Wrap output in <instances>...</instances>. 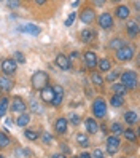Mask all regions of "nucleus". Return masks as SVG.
Masks as SVG:
<instances>
[{"label":"nucleus","mask_w":140,"mask_h":158,"mask_svg":"<svg viewBox=\"0 0 140 158\" xmlns=\"http://www.w3.org/2000/svg\"><path fill=\"white\" fill-rule=\"evenodd\" d=\"M32 86L35 89H43L45 86H48V83H50V77H48V73L43 72V70H38V72H35L34 75H32Z\"/></svg>","instance_id":"obj_1"},{"label":"nucleus","mask_w":140,"mask_h":158,"mask_svg":"<svg viewBox=\"0 0 140 158\" xmlns=\"http://www.w3.org/2000/svg\"><path fill=\"white\" fill-rule=\"evenodd\" d=\"M119 77H121V85H124L126 89H132L137 86V73L134 70H126Z\"/></svg>","instance_id":"obj_2"},{"label":"nucleus","mask_w":140,"mask_h":158,"mask_svg":"<svg viewBox=\"0 0 140 158\" xmlns=\"http://www.w3.org/2000/svg\"><path fill=\"white\" fill-rule=\"evenodd\" d=\"M134 58V48L129 45H123L119 50H116V59L124 62V61H130Z\"/></svg>","instance_id":"obj_3"},{"label":"nucleus","mask_w":140,"mask_h":158,"mask_svg":"<svg viewBox=\"0 0 140 158\" xmlns=\"http://www.w3.org/2000/svg\"><path fill=\"white\" fill-rule=\"evenodd\" d=\"M92 112H94L96 118H104L107 115V104L104 99H96L94 102H92Z\"/></svg>","instance_id":"obj_4"},{"label":"nucleus","mask_w":140,"mask_h":158,"mask_svg":"<svg viewBox=\"0 0 140 158\" xmlns=\"http://www.w3.org/2000/svg\"><path fill=\"white\" fill-rule=\"evenodd\" d=\"M11 112H16V114H24L26 109H27V104L24 102V99L21 96H14L13 102H11Z\"/></svg>","instance_id":"obj_5"},{"label":"nucleus","mask_w":140,"mask_h":158,"mask_svg":"<svg viewBox=\"0 0 140 158\" xmlns=\"http://www.w3.org/2000/svg\"><path fill=\"white\" fill-rule=\"evenodd\" d=\"M121 147V142H119V137L118 136H110L107 139V152L110 155H115Z\"/></svg>","instance_id":"obj_6"},{"label":"nucleus","mask_w":140,"mask_h":158,"mask_svg":"<svg viewBox=\"0 0 140 158\" xmlns=\"http://www.w3.org/2000/svg\"><path fill=\"white\" fill-rule=\"evenodd\" d=\"M16 67H18V64L11 58H6V59L2 61V70H3L5 75H13V73L16 72Z\"/></svg>","instance_id":"obj_7"},{"label":"nucleus","mask_w":140,"mask_h":158,"mask_svg":"<svg viewBox=\"0 0 140 158\" xmlns=\"http://www.w3.org/2000/svg\"><path fill=\"white\" fill-rule=\"evenodd\" d=\"M53 91H54V98H53V101H51V104H53L54 107H58V106H61V102H62V99H64V88L59 86V85H54V86H53Z\"/></svg>","instance_id":"obj_8"},{"label":"nucleus","mask_w":140,"mask_h":158,"mask_svg":"<svg viewBox=\"0 0 140 158\" xmlns=\"http://www.w3.org/2000/svg\"><path fill=\"white\" fill-rule=\"evenodd\" d=\"M56 66L61 67L62 70H70L72 69L70 59L65 56V54H58V56H56Z\"/></svg>","instance_id":"obj_9"},{"label":"nucleus","mask_w":140,"mask_h":158,"mask_svg":"<svg viewBox=\"0 0 140 158\" xmlns=\"http://www.w3.org/2000/svg\"><path fill=\"white\" fill-rule=\"evenodd\" d=\"M80 19L85 23V24H91L92 21L96 19V13H94V10H92V8H85V10L81 11V15H80Z\"/></svg>","instance_id":"obj_10"},{"label":"nucleus","mask_w":140,"mask_h":158,"mask_svg":"<svg viewBox=\"0 0 140 158\" xmlns=\"http://www.w3.org/2000/svg\"><path fill=\"white\" fill-rule=\"evenodd\" d=\"M85 64L88 69H94L97 67V56L94 51H86L85 53Z\"/></svg>","instance_id":"obj_11"},{"label":"nucleus","mask_w":140,"mask_h":158,"mask_svg":"<svg viewBox=\"0 0 140 158\" xmlns=\"http://www.w3.org/2000/svg\"><path fill=\"white\" fill-rule=\"evenodd\" d=\"M26 32V34H29V35H34V37H37V35H40V27L38 26H35V24H26V26H22V27H18V32Z\"/></svg>","instance_id":"obj_12"},{"label":"nucleus","mask_w":140,"mask_h":158,"mask_svg":"<svg viewBox=\"0 0 140 158\" xmlns=\"http://www.w3.org/2000/svg\"><path fill=\"white\" fill-rule=\"evenodd\" d=\"M99 26L102 29H110L113 26V19H111V15L110 13H104L99 16Z\"/></svg>","instance_id":"obj_13"},{"label":"nucleus","mask_w":140,"mask_h":158,"mask_svg":"<svg viewBox=\"0 0 140 158\" xmlns=\"http://www.w3.org/2000/svg\"><path fill=\"white\" fill-rule=\"evenodd\" d=\"M85 126H86V129H88V133L89 134H96L97 131H99V126H97V122L94 118H86V122H85Z\"/></svg>","instance_id":"obj_14"},{"label":"nucleus","mask_w":140,"mask_h":158,"mask_svg":"<svg viewBox=\"0 0 140 158\" xmlns=\"http://www.w3.org/2000/svg\"><path fill=\"white\" fill-rule=\"evenodd\" d=\"M129 15H130L129 6H126V5H119V6L116 8V18H118V19H127Z\"/></svg>","instance_id":"obj_15"},{"label":"nucleus","mask_w":140,"mask_h":158,"mask_svg":"<svg viewBox=\"0 0 140 158\" xmlns=\"http://www.w3.org/2000/svg\"><path fill=\"white\" fill-rule=\"evenodd\" d=\"M67 126H69V120L58 118V122H56V131H58L59 134H65V131H67Z\"/></svg>","instance_id":"obj_16"},{"label":"nucleus","mask_w":140,"mask_h":158,"mask_svg":"<svg viewBox=\"0 0 140 158\" xmlns=\"http://www.w3.org/2000/svg\"><path fill=\"white\" fill-rule=\"evenodd\" d=\"M96 39V31L94 29H85V31H81V40L83 42H91V40H94Z\"/></svg>","instance_id":"obj_17"},{"label":"nucleus","mask_w":140,"mask_h":158,"mask_svg":"<svg viewBox=\"0 0 140 158\" xmlns=\"http://www.w3.org/2000/svg\"><path fill=\"white\" fill-rule=\"evenodd\" d=\"M53 98H54V91H53V88H51V86H45V88L42 89V99H43L45 102H51Z\"/></svg>","instance_id":"obj_18"},{"label":"nucleus","mask_w":140,"mask_h":158,"mask_svg":"<svg viewBox=\"0 0 140 158\" xmlns=\"http://www.w3.org/2000/svg\"><path fill=\"white\" fill-rule=\"evenodd\" d=\"M13 88V80L8 77H0V89L2 91H10Z\"/></svg>","instance_id":"obj_19"},{"label":"nucleus","mask_w":140,"mask_h":158,"mask_svg":"<svg viewBox=\"0 0 140 158\" xmlns=\"http://www.w3.org/2000/svg\"><path fill=\"white\" fill-rule=\"evenodd\" d=\"M124 120H126L127 125H135L137 123V114L134 110H129V112L124 114Z\"/></svg>","instance_id":"obj_20"},{"label":"nucleus","mask_w":140,"mask_h":158,"mask_svg":"<svg viewBox=\"0 0 140 158\" xmlns=\"http://www.w3.org/2000/svg\"><path fill=\"white\" fill-rule=\"evenodd\" d=\"M127 34H129L130 37H137V34H138V26H137L135 21H129V24H127Z\"/></svg>","instance_id":"obj_21"},{"label":"nucleus","mask_w":140,"mask_h":158,"mask_svg":"<svg viewBox=\"0 0 140 158\" xmlns=\"http://www.w3.org/2000/svg\"><path fill=\"white\" fill-rule=\"evenodd\" d=\"M29 122H30V115L24 112V114L19 115V118L16 120V125L18 126H27V123H29Z\"/></svg>","instance_id":"obj_22"},{"label":"nucleus","mask_w":140,"mask_h":158,"mask_svg":"<svg viewBox=\"0 0 140 158\" xmlns=\"http://www.w3.org/2000/svg\"><path fill=\"white\" fill-rule=\"evenodd\" d=\"M113 91H115V94H116V96H121V98H123L126 93H127L126 86H124V85H121V83H115V85H113Z\"/></svg>","instance_id":"obj_23"},{"label":"nucleus","mask_w":140,"mask_h":158,"mask_svg":"<svg viewBox=\"0 0 140 158\" xmlns=\"http://www.w3.org/2000/svg\"><path fill=\"white\" fill-rule=\"evenodd\" d=\"M97 66H99V69H100V70H104V72H108V70L111 69V64H110V61H108L107 58L97 61Z\"/></svg>","instance_id":"obj_24"},{"label":"nucleus","mask_w":140,"mask_h":158,"mask_svg":"<svg viewBox=\"0 0 140 158\" xmlns=\"http://www.w3.org/2000/svg\"><path fill=\"white\" fill-rule=\"evenodd\" d=\"M110 102H111V106L113 107H121L124 104V98H121V96H111V99H110Z\"/></svg>","instance_id":"obj_25"},{"label":"nucleus","mask_w":140,"mask_h":158,"mask_svg":"<svg viewBox=\"0 0 140 158\" xmlns=\"http://www.w3.org/2000/svg\"><path fill=\"white\" fill-rule=\"evenodd\" d=\"M123 134H124V137L127 139L129 142H134L135 139H137V133L132 131V129H126V131H123Z\"/></svg>","instance_id":"obj_26"},{"label":"nucleus","mask_w":140,"mask_h":158,"mask_svg":"<svg viewBox=\"0 0 140 158\" xmlns=\"http://www.w3.org/2000/svg\"><path fill=\"white\" fill-rule=\"evenodd\" d=\"M10 137H8L5 133H2V131H0V147H2V148H5V147H8V145H10Z\"/></svg>","instance_id":"obj_27"},{"label":"nucleus","mask_w":140,"mask_h":158,"mask_svg":"<svg viewBox=\"0 0 140 158\" xmlns=\"http://www.w3.org/2000/svg\"><path fill=\"white\" fill-rule=\"evenodd\" d=\"M91 80H92V83H94L96 86H102V85H104V80H102V77L99 75L97 72H94V73L91 75Z\"/></svg>","instance_id":"obj_28"},{"label":"nucleus","mask_w":140,"mask_h":158,"mask_svg":"<svg viewBox=\"0 0 140 158\" xmlns=\"http://www.w3.org/2000/svg\"><path fill=\"white\" fill-rule=\"evenodd\" d=\"M119 78V72L118 70H108L107 73V81H116Z\"/></svg>","instance_id":"obj_29"},{"label":"nucleus","mask_w":140,"mask_h":158,"mask_svg":"<svg viewBox=\"0 0 140 158\" xmlns=\"http://www.w3.org/2000/svg\"><path fill=\"white\" fill-rule=\"evenodd\" d=\"M6 110H8V99L3 98L2 101H0V117H3L6 114Z\"/></svg>","instance_id":"obj_30"},{"label":"nucleus","mask_w":140,"mask_h":158,"mask_svg":"<svg viewBox=\"0 0 140 158\" xmlns=\"http://www.w3.org/2000/svg\"><path fill=\"white\" fill-rule=\"evenodd\" d=\"M77 141H78V144H81L83 147H88V136H86V134L78 133V134H77Z\"/></svg>","instance_id":"obj_31"},{"label":"nucleus","mask_w":140,"mask_h":158,"mask_svg":"<svg viewBox=\"0 0 140 158\" xmlns=\"http://www.w3.org/2000/svg\"><path fill=\"white\" fill-rule=\"evenodd\" d=\"M24 136L29 139V141H37V139H38V134H37L35 131H32V129H26Z\"/></svg>","instance_id":"obj_32"},{"label":"nucleus","mask_w":140,"mask_h":158,"mask_svg":"<svg viewBox=\"0 0 140 158\" xmlns=\"http://www.w3.org/2000/svg\"><path fill=\"white\" fill-rule=\"evenodd\" d=\"M111 133H113L115 136L123 134V126H121L119 123H113V125H111Z\"/></svg>","instance_id":"obj_33"},{"label":"nucleus","mask_w":140,"mask_h":158,"mask_svg":"<svg viewBox=\"0 0 140 158\" xmlns=\"http://www.w3.org/2000/svg\"><path fill=\"white\" fill-rule=\"evenodd\" d=\"M123 45H124V43H123V40L116 39V40H111V42H110V48H113V50H119Z\"/></svg>","instance_id":"obj_34"},{"label":"nucleus","mask_w":140,"mask_h":158,"mask_svg":"<svg viewBox=\"0 0 140 158\" xmlns=\"http://www.w3.org/2000/svg\"><path fill=\"white\" fill-rule=\"evenodd\" d=\"M14 61H16V64H18V62H19V64H24V62H26L24 54H22L21 51H16V53H14Z\"/></svg>","instance_id":"obj_35"},{"label":"nucleus","mask_w":140,"mask_h":158,"mask_svg":"<svg viewBox=\"0 0 140 158\" xmlns=\"http://www.w3.org/2000/svg\"><path fill=\"white\" fill-rule=\"evenodd\" d=\"M30 107H32V110H34L35 114H40V112H42V107L37 104V101H34V99L30 101Z\"/></svg>","instance_id":"obj_36"},{"label":"nucleus","mask_w":140,"mask_h":158,"mask_svg":"<svg viewBox=\"0 0 140 158\" xmlns=\"http://www.w3.org/2000/svg\"><path fill=\"white\" fill-rule=\"evenodd\" d=\"M75 18H77L75 13H70L69 18H67V21H65V27H70V26L73 24V21H75Z\"/></svg>","instance_id":"obj_37"},{"label":"nucleus","mask_w":140,"mask_h":158,"mask_svg":"<svg viewBox=\"0 0 140 158\" xmlns=\"http://www.w3.org/2000/svg\"><path fill=\"white\" fill-rule=\"evenodd\" d=\"M70 122H72L73 125H80V123H81V122H80V115L72 114V115H70Z\"/></svg>","instance_id":"obj_38"},{"label":"nucleus","mask_w":140,"mask_h":158,"mask_svg":"<svg viewBox=\"0 0 140 158\" xmlns=\"http://www.w3.org/2000/svg\"><path fill=\"white\" fill-rule=\"evenodd\" d=\"M42 137H43V142H46V144H51V142H53V137H51L50 133H43Z\"/></svg>","instance_id":"obj_39"},{"label":"nucleus","mask_w":140,"mask_h":158,"mask_svg":"<svg viewBox=\"0 0 140 158\" xmlns=\"http://www.w3.org/2000/svg\"><path fill=\"white\" fill-rule=\"evenodd\" d=\"M92 156L94 158H104V152H102L100 148H96V150L92 152Z\"/></svg>","instance_id":"obj_40"},{"label":"nucleus","mask_w":140,"mask_h":158,"mask_svg":"<svg viewBox=\"0 0 140 158\" xmlns=\"http://www.w3.org/2000/svg\"><path fill=\"white\" fill-rule=\"evenodd\" d=\"M8 6L10 8H18L19 6V2H8Z\"/></svg>","instance_id":"obj_41"},{"label":"nucleus","mask_w":140,"mask_h":158,"mask_svg":"<svg viewBox=\"0 0 140 158\" xmlns=\"http://www.w3.org/2000/svg\"><path fill=\"white\" fill-rule=\"evenodd\" d=\"M78 158H92V156H91V153H88V152H83Z\"/></svg>","instance_id":"obj_42"},{"label":"nucleus","mask_w":140,"mask_h":158,"mask_svg":"<svg viewBox=\"0 0 140 158\" xmlns=\"http://www.w3.org/2000/svg\"><path fill=\"white\" fill-rule=\"evenodd\" d=\"M51 158H67V156H65V155H62V153H54Z\"/></svg>","instance_id":"obj_43"},{"label":"nucleus","mask_w":140,"mask_h":158,"mask_svg":"<svg viewBox=\"0 0 140 158\" xmlns=\"http://www.w3.org/2000/svg\"><path fill=\"white\" fill-rule=\"evenodd\" d=\"M35 3H37V5H45V0H37Z\"/></svg>","instance_id":"obj_44"},{"label":"nucleus","mask_w":140,"mask_h":158,"mask_svg":"<svg viewBox=\"0 0 140 158\" xmlns=\"http://www.w3.org/2000/svg\"><path fill=\"white\" fill-rule=\"evenodd\" d=\"M0 158H5V156H3V155H0Z\"/></svg>","instance_id":"obj_45"},{"label":"nucleus","mask_w":140,"mask_h":158,"mask_svg":"<svg viewBox=\"0 0 140 158\" xmlns=\"http://www.w3.org/2000/svg\"><path fill=\"white\" fill-rule=\"evenodd\" d=\"M73 158H78V156H73Z\"/></svg>","instance_id":"obj_46"},{"label":"nucleus","mask_w":140,"mask_h":158,"mask_svg":"<svg viewBox=\"0 0 140 158\" xmlns=\"http://www.w3.org/2000/svg\"><path fill=\"white\" fill-rule=\"evenodd\" d=\"M123 158H126V156H123Z\"/></svg>","instance_id":"obj_47"}]
</instances>
